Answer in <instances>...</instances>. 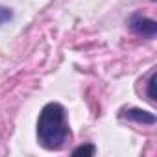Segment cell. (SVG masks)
<instances>
[{"label": "cell", "mask_w": 157, "mask_h": 157, "mask_svg": "<svg viewBox=\"0 0 157 157\" xmlns=\"http://www.w3.org/2000/svg\"><path fill=\"white\" fill-rule=\"evenodd\" d=\"M68 139H70V128H68L67 109L57 102L46 104L41 109L37 120L39 144L48 151H57L65 146Z\"/></svg>", "instance_id": "obj_1"}, {"label": "cell", "mask_w": 157, "mask_h": 157, "mask_svg": "<svg viewBox=\"0 0 157 157\" xmlns=\"http://www.w3.org/2000/svg\"><path fill=\"white\" fill-rule=\"evenodd\" d=\"M129 30L142 37H153L157 32V22L153 19H148L142 15H133L129 19Z\"/></svg>", "instance_id": "obj_2"}, {"label": "cell", "mask_w": 157, "mask_h": 157, "mask_svg": "<svg viewBox=\"0 0 157 157\" xmlns=\"http://www.w3.org/2000/svg\"><path fill=\"white\" fill-rule=\"evenodd\" d=\"M120 118H128L139 124H155V115L139 107H124L120 109Z\"/></svg>", "instance_id": "obj_3"}, {"label": "cell", "mask_w": 157, "mask_h": 157, "mask_svg": "<svg viewBox=\"0 0 157 157\" xmlns=\"http://www.w3.org/2000/svg\"><path fill=\"white\" fill-rule=\"evenodd\" d=\"M11 19H13V11L10 8H6V6H0V26L10 22Z\"/></svg>", "instance_id": "obj_4"}, {"label": "cell", "mask_w": 157, "mask_h": 157, "mask_svg": "<svg viewBox=\"0 0 157 157\" xmlns=\"http://www.w3.org/2000/svg\"><path fill=\"white\" fill-rule=\"evenodd\" d=\"M94 151H96V148L93 146V144H87V146H80V148H76V150H72V155H80V153H89V155H94Z\"/></svg>", "instance_id": "obj_5"}, {"label": "cell", "mask_w": 157, "mask_h": 157, "mask_svg": "<svg viewBox=\"0 0 157 157\" xmlns=\"http://www.w3.org/2000/svg\"><path fill=\"white\" fill-rule=\"evenodd\" d=\"M153 85H155V72H151V76H150V82H148V98H150V102H155Z\"/></svg>", "instance_id": "obj_6"}]
</instances>
